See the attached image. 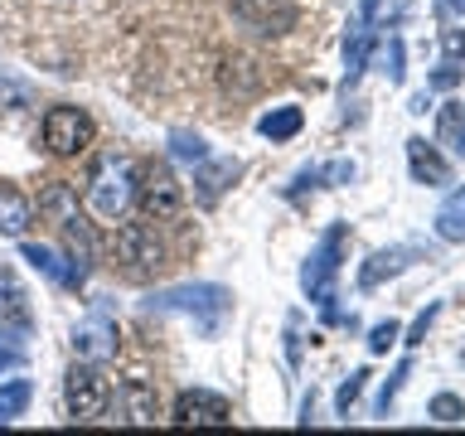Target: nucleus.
Returning a JSON list of instances; mask_svg holds the SVG:
<instances>
[{
    "mask_svg": "<svg viewBox=\"0 0 465 436\" xmlns=\"http://www.w3.org/2000/svg\"><path fill=\"white\" fill-rule=\"evenodd\" d=\"M344 247H349V223H330V228H325V238L315 243V253L305 257V267H301L305 296H311L330 320H334V276H340Z\"/></svg>",
    "mask_w": 465,
    "mask_h": 436,
    "instance_id": "obj_1",
    "label": "nucleus"
},
{
    "mask_svg": "<svg viewBox=\"0 0 465 436\" xmlns=\"http://www.w3.org/2000/svg\"><path fill=\"white\" fill-rule=\"evenodd\" d=\"M145 311H165V315H194L203 334L218 330V320L228 315V291L223 286H170V291H155L151 301H145Z\"/></svg>",
    "mask_w": 465,
    "mask_h": 436,
    "instance_id": "obj_2",
    "label": "nucleus"
},
{
    "mask_svg": "<svg viewBox=\"0 0 465 436\" xmlns=\"http://www.w3.org/2000/svg\"><path fill=\"white\" fill-rule=\"evenodd\" d=\"M107 398H112L107 373H102L93 359L73 363V373H68V383H64V402H68L73 421H93V417H102V412H107Z\"/></svg>",
    "mask_w": 465,
    "mask_h": 436,
    "instance_id": "obj_3",
    "label": "nucleus"
},
{
    "mask_svg": "<svg viewBox=\"0 0 465 436\" xmlns=\"http://www.w3.org/2000/svg\"><path fill=\"white\" fill-rule=\"evenodd\" d=\"M87 194H93V209L102 218H122L131 209V199H136V174H131L126 160L107 155L93 174V184H87Z\"/></svg>",
    "mask_w": 465,
    "mask_h": 436,
    "instance_id": "obj_4",
    "label": "nucleus"
},
{
    "mask_svg": "<svg viewBox=\"0 0 465 436\" xmlns=\"http://www.w3.org/2000/svg\"><path fill=\"white\" fill-rule=\"evenodd\" d=\"M136 199H141V209L151 213V218H174V213L184 209V189L170 174V165H160V160H145V165H141Z\"/></svg>",
    "mask_w": 465,
    "mask_h": 436,
    "instance_id": "obj_5",
    "label": "nucleus"
},
{
    "mask_svg": "<svg viewBox=\"0 0 465 436\" xmlns=\"http://www.w3.org/2000/svg\"><path fill=\"white\" fill-rule=\"evenodd\" d=\"M93 116H87L83 107H49V116H44V145H49L54 155H78L93 145Z\"/></svg>",
    "mask_w": 465,
    "mask_h": 436,
    "instance_id": "obj_6",
    "label": "nucleus"
},
{
    "mask_svg": "<svg viewBox=\"0 0 465 436\" xmlns=\"http://www.w3.org/2000/svg\"><path fill=\"white\" fill-rule=\"evenodd\" d=\"M170 421L174 427H228L232 407H228V398H218V392H209V388H189V392L174 398Z\"/></svg>",
    "mask_w": 465,
    "mask_h": 436,
    "instance_id": "obj_7",
    "label": "nucleus"
},
{
    "mask_svg": "<svg viewBox=\"0 0 465 436\" xmlns=\"http://www.w3.org/2000/svg\"><path fill=\"white\" fill-rule=\"evenodd\" d=\"M232 15L257 35H286L296 29V0H232Z\"/></svg>",
    "mask_w": 465,
    "mask_h": 436,
    "instance_id": "obj_8",
    "label": "nucleus"
},
{
    "mask_svg": "<svg viewBox=\"0 0 465 436\" xmlns=\"http://www.w3.org/2000/svg\"><path fill=\"white\" fill-rule=\"evenodd\" d=\"M116 257H122L131 272H151V267H160V262H165V247H160L155 228L122 223V228H116Z\"/></svg>",
    "mask_w": 465,
    "mask_h": 436,
    "instance_id": "obj_9",
    "label": "nucleus"
},
{
    "mask_svg": "<svg viewBox=\"0 0 465 436\" xmlns=\"http://www.w3.org/2000/svg\"><path fill=\"white\" fill-rule=\"evenodd\" d=\"M112 402V421H126V427H145V421H155L160 417V402H155V388L151 383H141V378H126L122 388H116V398Z\"/></svg>",
    "mask_w": 465,
    "mask_h": 436,
    "instance_id": "obj_10",
    "label": "nucleus"
},
{
    "mask_svg": "<svg viewBox=\"0 0 465 436\" xmlns=\"http://www.w3.org/2000/svg\"><path fill=\"white\" fill-rule=\"evenodd\" d=\"M73 349H78V359H93V363H107L116 354V325L107 311H93L83 320L78 330H73Z\"/></svg>",
    "mask_w": 465,
    "mask_h": 436,
    "instance_id": "obj_11",
    "label": "nucleus"
},
{
    "mask_svg": "<svg viewBox=\"0 0 465 436\" xmlns=\"http://www.w3.org/2000/svg\"><path fill=\"white\" fill-rule=\"evenodd\" d=\"M242 174V165L232 155H223V160H199V174H194V199L203 203V209H213L218 199H223V189L232 184Z\"/></svg>",
    "mask_w": 465,
    "mask_h": 436,
    "instance_id": "obj_12",
    "label": "nucleus"
},
{
    "mask_svg": "<svg viewBox=\"0 0 465 436\" xmlns=\"http://www.w3.org/2000/svg\"><path fill=\"white\" fill-rule=\"evenodd\" d=\"M20 257H25L35 272H44V276H49L54 286H83V272L73 267L68 257H58L54 247H44V243H25V247H20Z\"/></svg>",
    "mask_w": 465,
    "mask_h": 436,
    "instance_id": "obj_13",
    "label": "nucleus"
},
{
    "mask_svg": "<svg viewBox=\"0 0 465 436\" xmlns=\"http://www.w3.org/2000/svg\"><path fill=\"white\" fill-rule=\"evenodd\" d=\"M378 44V29L373 20H363V15H354V29H349V44H344V83H354L363 68H369V54Z\"/></svg>",
    "mask_w": 465,
    "mask_h": 436,
    "instance_id": "obj_14",
    "label": "nucleus"
},
{
    "mask_svg": "<svg viewBox=\"0 0 465 436\" xmlns=\"http://www.w3.org/2000/svg\"><path fill=\"white\" fill-rule=\"evenodd\" d=\"M407 165H412V180L417 184H450V165L421 136L407 141Z\"/></svg>",
    "mask_w": 465,
    "mask_h": 436,
    "instance_id": "obj_15",
    "label": "nucleus"
},
{
    "mask_svg": "<svg viewBox=\"0 0 465 436\" xmlns=\"http://www.w3.org/2000/svg\"><path fill=\"white\" fill-rule=\"evenodd\" d=\"M407 257H412V253H407V247H388V253H373V257H369V262H363V267H359V286H363V291L383 286L388 276H398V272L407 267Z\"/></svg>",
    "mask_w": 465,
    "mask_h": 436,
    "instance_id": "obj_16",
    "label": "nucleus"
},
{
    "mask_svg": "<svg viewBox=\"0 0 465 436\" xmlns=\"http://www.w3.org/2000/svg\"><path fill=\"white\" fill-rule=\"evenodd\" d=\"M436 136H441V145H450L456 155H465V102L450 97L446 107H436Z\"/></svg>",
    "mask_w": 465,
    "mask_h": 436,
    "instance_id": "obj_17",
    "label": "nucleus"
},
{
    "mask_svg": "<svg viewBox=\"0 0 465 436\" xmlns=\"http://www.w3.org/2000/svg\"><path fill=\"white\" fill-rule=\"evenodd\" d=\"M0 320H10V325L29 330V305H25V291H20V282L10 276L5 262H0Z\"/></svg>",
    "mask_w": 465,
    "mask_h": 436,
    "instance_id": "obj_18",
    "label": "nucleus"
},
{
    "mask_svg": "<svg viewBox=\"0 0 465 436\" xmlns=\"http://www.w3.org/2000/svg\"><path fill=\"white\" fill-rule=\"evenodd\" d=\"M436 233H441L446 243H465V184L441 203V213H436Z\"/></svg>",
    "mask_w": 465,
    "mask_h": 436,
    "instance_id": "obj_19",
    "label": "nucleus"
},
{
    "mask_svg": "<svg viewBox=\"0 0 465 436\" xmlns=\"http://www.w3.org/2000/svg\"><path fill=\"white\" fill-rule=\"evenodd\" d=\"M301 126H305L301 107H276V112H267V116H262V122H257V131H262V136H267V141H291V136H296Z\"/></svg>",
    "mask_w": 465,
    "mask_h": 436,
    "instance_id": "obj_20",
    "label": "nucleus"
},
{
    "mask_svg": "<svg viewBox=\"0 0 465 436\" xmlns=\"http://www.w3.org/2000/svg\"><path fill=\"white\" fill-rule=\"evenodd\" d=\"M25 223H29V199L25 194H15L10 184H0V233H25Z\"/></svg>",
    "mask_w": 465,
    "mask_h": 436,
    "instance_id": "obj_21",
    "label": "nucleus"
},
{
    "mask_svg": "<svg viewBox=\"0 0 465 436\" xmlns=\"http://www.w3.org/2000/svg\"><path fill=\"white\" fill-rule=\"evenodd\" d=\"M39 209L49 213L54 223H64V218L78 213V199H73V189H68V184H49V189L39 194Z\"/></svg>",
    "mask_w": 465,
    "mask_h": 436,
    "instance_id": "obj_22",
    "label": "nucleus"
},
{
    "mask_svg": "<svg viewBox=\"0 0 465 436\" xmlns=\"http://www.w3.org/2000/svg\"><path fill=\"white\" fill-rule=\"evenodd\" d=\"M29 398H35V388H29L25 378H15V383H5V388H0V421L20 417L25 407H29Z\"/></svg>",
    "mask_w": 465,
    "mask_h": 436,
    "instance_id": "obj_23",
    "label": "nucleus"
},
{
    "mask_svg": "<svg viewBox=\"0 0 465 436\" xmlns=\"http://www.w3.org/2000/svg\"><path fill=\"white\" fill-rule=\"evenodd\" d=\"M170 155L199 165V160H209V145H203V136H194V131H174V136H170Z\"/></svg>",
    "mask_w": 465,
    "mask_h": 436,
    "instance_id": "obj_24",
    "label": "nucleus"
},
{
    "mask_svg": "<svg viewBox=\"0 0 465 436\" xmlns=\"http://www.w3.org/2000/svg\"><path fill=\"white\" fill-rule=\"evenodd\" d=\"M431 417L436 421H460L465 417V402L456 398V392H436V398H431Z\"/></svg>",
    "mask_w": 465,
    "mask_h": 436,
    "instance_id": "obj_25",
    "label": "nucleus"
},
{
    "mask_svg": "<svg viewBox=\"0 0 465 436\" xmlns=\"http://www.w3.org/2000/svg\"><path fill=\"white\" fill-rule=\"evenodd\" d=\"M398 334H402V330H398V320H383V325H373V330H369V349H373V354H388V349L398 344Z\"/></svg>",
    "mask_w": 465,
    "mask_h": 436,
    "instance_id": "obj_26",
    "label": "nucleus"
},
{
    "mask_svg": "<svg viewBox=\"0 0 465 436\" xmlns=\"http://www.w3.org/2000/svg\"><path fill=\"white\" fill-rule=\"evenodd\" d=\"M363 378H369V373L354 369V373H349L344 383H340V392H334V407H340V412H349V407H354V398L363 392Z\"/></svg>",
    "mask_w": 465,
    "mask_h": 436,
    "instance_id": "obj_27",
    "label": "nucleus"
},
{
    "mask_svg": "<svg viewBox=\"0 0 465 436\" xmlns=\"http://www.w3.org/2000/svg\"><path fill=\"white\" fill-rule=\"evenodd\" d=\"M383 73H388V83H402L407 78V68H402V39H388V49H383Z\"/></svg>",
    "mask_w": 465,
    "mask_h": 436,
    "instance_id": "obj_28",
    "label": "nucleus"
},
{
    "mask_svg": "<svg viewBox=\"0 0 465 436\" xmlns=\"http://www.w3.org/2000/svg\"><path fill=\"white\" fill-rule=\"evenodd\" d=\"M407 373H412V363H398V369H392V378L383 383V398H378V412H388V407H392V398H398V388H402Z\"/></svg>",
    "mask_w": 465,
    "mask_h": 436,
    "instance_id": "obj_29",
    "label": "nucleus"
},
{
    "mask_svg": "<svg viewBox=\"0 0 465 436\" xmlns=\"http://www.w3.org/2000/svg\"><path fill=\"white\" fill-rule=\"evenodd\" d=\"M436 311H441V305H427V311H421V315L412 320V330H407V340H402V344H421V340H427V330H431Z\"/></svg>",
    "mask_w": 465,
    "mask_h": 436,
    "instance_id": "obj_30",
    "label": "nucleus"
},
{
    "mask_svg": "<svg viewBox=\"0 0 465 436\" xmlns=\"http://www.w3.org/2000/svg\"><path fill=\"white\" fill-rule=\"evenodd\" d=\"M427 83H431V87H441V93H450V87H456V83H460V68H456V58H446V64H441V68H436V73H431V78H427Z\"/></svg>",
    "mask_w": 465,
    "mask_h": 436,
    "instance_id": "obj_31",
    "label": "nucleus"
},
{
    "mask_svg": "<svg viewBox=\"0 0 465 436\" xmlns=\"http://www.w3.org/2000/svg\"><path fill=\"white\" fill-rule=\"evenodd\" d=\"M0 102H29V83H15L0 73Z\"/></svg>",
    "mask_w": 465,
    "mask_h": 436,
    "instance_id": "obj_32",
    "label": "nucleus"
},
{
    "mask_svg": "<svg viewBox=\"0 0 465 436\" xmlns=\"http://www.w3.org/2000/svg\"><path fill=\"white\" fill-rule=\"evenodd\" d=\"M441 44H446V58H465V29H446Z\"/></svg>",
    "mask_w": 465,
    "mask_h": 436,
    "instance_id": "obj_33",
    "label": "nucleus"
},
{
    "mask_svg": "<svg viewBox=\"0 0 465 436\" xmlns=\"http://www.w3.org/2000/svg\"><path fill=\"white\" fill-rule=\"evenodd\" d=\"M320 180H330V184H349V180H354V165H349V160H340V165L320 170Z\"/></svg>",
    "mask_w": 465,
    "mask_h": 436,
    "instance_id": "obj_34",
    "label": "nucleus"
},
{
    "mask_svg": "<svg viewBox=\"0 0 465 436\" xmlns=\"http://www.w3.org/2000/svg\"><path fill=\"white\" fill-rule=\"evenodd\" d=\"M25 354H20V349H5V344H0V373H5V369H15V363H20Z\"/></svg>",
    "mask_w": 465,
    "mask_h": 436,
    "instance_id": "obj_35",
    "label": "nucleus"
},
{
    "mask_svg": "<svg viewBox=\"0 0 465 436\" xmlns=\"http://www.w3.org/2000/svg\"><path fill=\"white\" fill-rule=\"evenodd\" d=\"M441 10L446 15H465V0H441Z\"/></svg>",
    "mask_w": 465,
    "mask_h": 436,
    "instance_id": "obj_36",
    "label": "nucleus"
}]
</instances>
